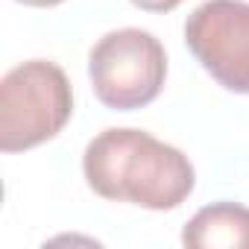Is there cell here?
Wrapping results in <instances>:
<instances>
[{"label":"cell","mask_w":249,"mask_h":249,"mask_svg":"<svg viewBox=\"0 0 249 249\" xmlns=\"http://www.w3.org/2000/svg\"><path fill=\"white\" fill-rule=\"evenodd\" d=\"M191 249H249V208L237 202H211L182 229Z\"/></svg>","instance_id":"5"},{"label":"cell","mask_w":249,"mask_h":249,"mask_svg":"<svg viewBox=\"0 0 249 249\" xmlns=\"http://www.w3.org/2000/svg\"><path fill=\"white\" fill-rule=\"evenodd\" d=\"M18 3H24V6H36V9H50V6L65 3V0H18Z\"/></svg>","instance_id":"7"},{"label":"cell","mask_w":249,"mask_h":249,"mask_svg":"<svg viewBox=\"0 0 249 249\" xmlns=\"http://www.w3.org/2000/svg\"><path fill=\"white\" fill-rule=\"evenodd\" d=\"M73 114L68 73L47 59L12 68L0 82V150L24 153L56 138Z\"/></svg>","instance_id":"2"},{"label":"cell","mask_w":249,"mask_h":249,"mask_svg":"<svg viewBox=\"0 0 249 249\" xmlns=\"http://www.w3.org/2000/svg\"><path fill=\"white\" fill-rule=\"evenodd\" d=\"M88 76L103 106L114 111H135L161 94L167 79V53L147 30H111L91 47Z\"/></svg>","instance_id":"3"},{"label":"cell","mask_w":249,"mask_h":249,"mask_svg":"<svg viewBox=\"0 0 249 249\" xmlns=\"http://www.w3.org/2000/svg\"><path fill=\"white\" fill-rule=\"evenodd\" d=\"M82 173L103 199L150 211L179 208L196 185V170L182 150L129 126L94 135L82 156Z\"/></svg>","instance_id":"1"},{"label":"cell","mask_w":249,"mask_h":249,"mask_svg":"<svg viewBox=\"0 0 249 249\" xmlns=\"http://www.w3.org/2000/svg\"><path fill=\"white\" fill-rule=\"evenodd\" d=\"M185 44L226 91L249 94V3L205 0L185 21Z\"/></svg>","instance_id":"4"},{"label":"cell","mask_w":249,"mask_h":249,"mask_svg":"<svg viewBox=\"0 0 249 249\" xmlns=\"http://www.w3.org/2000/svg\"><path fill=\"white\" fill-rule=\"evenodd\" d=\"M129 3L144 9V12H170V9H176L182 3V0H129Z\"/></svg>","instance_id":"6"}]
</instances>
